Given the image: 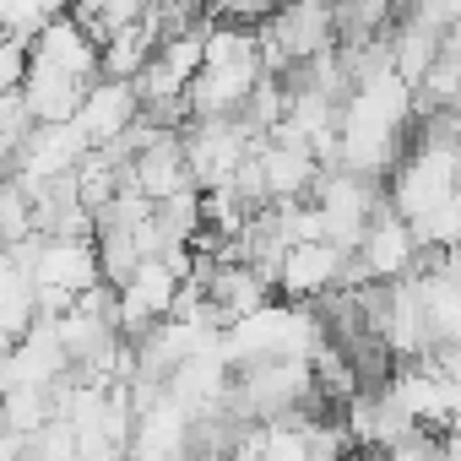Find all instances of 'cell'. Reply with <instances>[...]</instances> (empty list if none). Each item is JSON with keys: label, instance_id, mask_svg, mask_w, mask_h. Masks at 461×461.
<instances>
[{"label": "cell", "instance_id": "1", "mask_svg": "<svg viewBox=\"0 0 461 461\" xmlns=\"http://www.w3.org/2000/svg\"><path fill=\"white\" fill-rule=\"evenodd\" d=\"M98 44L87 39V28L77 17H55L28 50H23V109L33 125H55V120H71L82 93L98 82Z\"/></svg>", "mask_w": 461, "mask_h": 461}, {"label": "cell", "instance_id": "2", "mask_svg": "<svg viewBox=\"0 0 461 461\" xmlns=\"http://www.w3.org/2000/svg\"><path fill=\"white\" fill-rule=\"evenodd\" d=\"M267 82L256 28L245 23H206L201 39V66L185 87V114L190 120H240L250 93Z\"/></svg>", "mask_w": 461, "mask_h": 461}, {"label": "cell", "instance_id": "3", "mask_svg": "<svg viewBox=\"0 0 461 461\" xmlns=\"http://www.w3.org/2000/svg\"><path fill=\"white\" fill-rule=\"evenodd\" d=\"M348 261H353V250H342V245H331V240L288 245V250L272 261V288H283L294 304H315V299L348 288Z\"/></svg>", "mask_w": 461, "mask_h": 461}, {"label": "cell", "instance_id": "4", "mask_svg": "<svg viewBox=\"0 0 461 461\" xmlns=\"http://www.w3.org/2000/svg\"><path fill=\"white\" fill-rule=\"evenodd\" d=\"M136 120H141V98H136V87L120 82V77H98V82L82 93L77 114H71V125L82 131L87 147H109V141H120Z\"/></svg>", "mask_w": 461, "mask_h": 461}, {"label": "cell", "instance_id": "5", "mask_svg": "<svg viewBox=\"0 0 461 461\" xmlns=\"http://www.w3.org/2000/svg\"><path fill=\"white\" fill-rule=\"evenodd\" d=\"M33 315H39V299L17 250H0V353H12L33 331Z\"/></svg>", "mask_w": 461, "mask_h": 461}]
</instances>
